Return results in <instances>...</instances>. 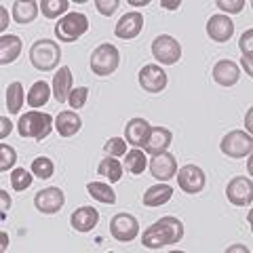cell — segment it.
I'll return each instance as SVG.
<instances>
[{
    "instance_id": "ffe728a7",
    "label": "cell",
    "mask_w": 253,
    "mask_h": 253,
    "mask_svg": "<svg viewBox=\"0 0 253 253\" xmlns=\"http://www.w3.org/2000/svg\"><path fill=\"white\" fill-rule=\"evenodd\" d=\"M70 93H72V72L68 66H61L59 72L53 76V95L59 104H63L68 101Z\"/></svg>"
},
{
    "instance_id": "8fae6325",
    "label": "cell",
    "mask_w": 253,
    "mask_h": 253,
    "mask_svg": "<svg viewBox=\"0 0 253 253\" xmlns=\"http://www.w3.org/2000/svg\"><path fill=\"white\" fill-rule=\"evenodd\" d=\"M63 203H66V194H63V190H59V188H44L34 199L36 209L41 213H46V215L57 213L63 207Z\"/></svg>"
},
{
    "instance_id": "2e32d148",
    "label": "cell",
    "mask_w": 253,
    "mask_h": 253,
    "mask_svg": "<svg viewBox=\"0 0 253 253\" xmlns=\"http://www.w3.org/2000/svg\"><path fill=\"white\" fill-rule=\"evenodd\" d=\"M207 34L215 42H228L234 34V23L226 15H213L207 21Z\"/></svg>"
},
{
    "instance_id": "484cf974",
    "label": "cell",
    "mask_w": 253,
    "mask_h": 253,
    "mask_svg": "<svg viewBox=\"0 0 253 253\" xmlns=\"http://www.w3.org/2000/svg\"><path fill=\"white\" fill-rule=\"evenodd\" d=\"M125 167L129 173L133 175H141L148 167V158H146V152H141L139 148H133L126 152V158H125Z\"/></svg>"
},
{
    "instance_id": "ac0fdd59",
    "label": "cell",
    "mask_w": 253,
    "mask_h": 253,
    "mask_svg": "<svg viewBox=\"0 0 253 253\" xmlns=\"http://www.w3.org/2000/svg\"><path fill=\"white\" fill-rule=\"evenodd\" d=\"M97 221H99V213L95 207H81L70 217V224H72V228L78 232H91L93 228L97 226Z\"/></svg>"
},
{
    "instance_id": "5b68a950",
    "label": "cell",
    "mask_w": 253,
    "mask_h": 253,
    "mask_svg": "<svg viewBox=\"0 0 253 253\" xmlns=\"http://www.w3.org/2000/svg\"><path fill=\"white\" fill-rule=\"evenodd\" d=\"M118 63H121V53L114 44L104 42L91 55V70L95 76H110L116 72Z\"/></svg>"
},
{
    "instance_id": "7c38bea8",
    "label": "cell",
    "mask_w": 253,
    "mask_h": 253,
    "mask_svg": "<svg viewBox=\"0 0 253 253\" xmlns=\"http://www.w3.org/2000/svg\"><path fill=\"white\" fill-rule=\"evenodd\" d=\"M139 84L148 93H161L167 86V74L161 70V66L150 63L139 70Z\"/></svg>"
},
{
    "instance_id": "7a4b0ae2",
    "label": "cell",
    "mask_w": 253,
    "mask_h": 253,
    "mask_svg": "<svg viewBox=\"0 0 253 253\" xmlns=\"http://www.w3.org/2000/svg\"><path fill=\"white\" fill-rule=\"evenodd\" d=\"M61 59V49L55 41H49V38H41L32 44L30 49V61L32 66L41 72H49V70H55L59 66Z\"/></svg>"
},
{
    "instance_id": "f6af8a7d",
    "label": "cell",
    "mask_w": 253,
    "mask_h": 253,
    "mask_svg": "<svg viewBox=\"0 0 253 253\" xmlns=\"http://www.w3.org/2000/svg\"><path fill=\"white\" fill-rule=\"evenodd\" d=\"M2 251H6V234L2 232Z\"/></svg>"
},
{
    "instance_id": "836d02e7",
    "label": "cell",
    "mask_w": 253,
    "mask_h": 253,
    "mask_svg": "<svg viewBox=\"0 0 253 253\" xmlns=\"http://www.w3.org/2000/svg\"><path fill=\"white\" fill-rule=\"evenodd\" d=\"M104 152L108 156H123V154H126V139H121V137L108 139L104 144Z\"/></svg>"
},
{
    "instance_id": "4fadbf2b",
    "label": "cell",
    "mask_w": 253,
    "mask_h": 253,
    "mask_svg": "<svg viewBox=\"0 0 253 253\" xmlns=\"http://www.w3.org/2000/svg\"><path fill=\"white\" fill-rule=\"evenodd\" d=\"M150 173H152V177L158 181H169L171 177H175V173H177L175 156L169 152L156 154L152 161H150Z\"/></svg>"
},
{
    "instance_id": "52a82bcc",
    "label": "cell",
    "mask_w": 253,
    "mask_h": 253,
    "mask_svg": "<svg viewBox=\"0 0 253 253\" xmlns=\"http://www.w3.org/2000/svg\"><path fill=\"white\" fill-rule=\"evenodd\" d=\"M152 55L154 59H158L163 66H173L181 59V44L175 41L173 36H158L152 42Z\"/></svg>"
},
{
    "instance_id": "f546056e",
    "label": "cell",
    "mask_w": 253,
    "mask_h": 253,
    "mask_svg": "<svg viewBox=\"0 0 253 253\" xmlns=\"http://www.w3.org/2000/svg\"><path fill=\"white\" fill-rule=\"evenodd\" d=\"M70 9V2L68 0H42L41 2V11L46 19H55L59 17V15H63Z\"/></svg>"
},
{
    "instance_id": "1f68e13d",
    "label": "cell",
    "mask_w": 253,
    "mask_h": 253,
    "mask_svg": "<svg viewBox=\"0 0 253 253\" xmlns=\"http://www.w3.org/2000/svg\"><path fill=\"white\" fill-rule=\"evenodd\" d=\"M32 179H34V177H32L26 169H15L11 173V186H13V190H17V192L28 190L32 186Z\"/></svg>"
},
{
    "instance_id": "6da1fadb",
    "label": "cell",
    "mask_w": 253,
    "mask_h": 253,
    "mask_svg": "<svg viewBox=\"0 0 253 253\" xmlns=\"http://www.w3.org/2000/svg\"><path fill=\"white\" fill-rule=\"evenodd\" d=\"M181 239H184L181 221L173 215H167L154 221L150 228H146L144 236H141V245L148 249H163L167 245H177Z\"/></svg>"
},
{
    "instance_id": "8d00e7d4",
    "label": "cell",
    "mask_w": 253,
    "mask_h": 253,
    "mask_svg": "<svg viewBox=\"0 0 253 253\" xmlns=\"http://www.w3.org/2000/svg\"><path fill=\"white\" fill-rule=\"evenodd\" d=\"M217 9L224 13H241L245 9V0H217Z\"/></svg>"
},
{
    "instance_id": "4dcf8cb0",
    "label": "cell",
    "mask_w": 253,
    "mask_h": 253,
    "mask_svg": "<svg viewBox=\"0 0 253 253\" xmlns=\"http://www.w3.org/2000/svg\"><path fill=\"white\" fill-rule=\"evenodd\" d=\"M32 173H34L36 177H41V179H49L53 177V173H55V165L51 158H46V156H38L32 161Z\"/></svg>"
},
{
    "instance_id": "277c9868",
    "label": "cell",
    "mask_w": 253,
    "mask_h": 253,
    "mask_svg": "<svg viewBox=\"0 0 253 253\" xmlns=\"http://www.w3.org/2000/svg\"><path fill=\"white\" fill-rule=\"evenodd\" d=\"M89 30V19L84 13H68L57 21L55 26V36L59 38V42H76L84 32Z\"/></svg>"
},
{
    "instance_id": "d590c367",
    "label": "cell",
    "mask_w": 253,
    "mask_h": 253,
    "mask_svg": "<svg viewBox=\"0 0 253 253\" xmlns=\"http://www.w3.org/2000/svg\"><path fill=\"white\" fill-rule=\"evenodd\" d=\"M86 97H89V89L86 86H78V89H72V93H70L68 104L72 110H81L86 104Z\"/></svg>"
},
{
    "instance_id": "4316f807",
    "label": "cell",
    "mask_w": 253,
    "mask_h": 253,
    "mask_svg": "<svg viewBox=\"0 0 253 253\" xmlns=\"http://www.w3.org/2000/svg\"><path fill=\"white\" fill-rule=\"evenodd\" d=\"M23 101H26V95H23V86L19 81L11 83L6 86V108H9L11 114H17L23 108Z\"/></svg>"
},
{
    "instance_id": "9a60e30c",
    "label": "cell",
    "mask_w": 253,
    "mask_h": 253,
    "mask_svg": "<svg viewBox=\"0 0 253 253\" xmlns=\"http://www.w3.org/2000/svg\"><path fill=\"white\" fill-rule=\"evenodd\" d=\"M144 30V15L137 13V11H131L121 17V21L116 23L114 28V34L123 41H131V38L139 36V32Z\"/></svg>"
},
{
    "instance_id": "d6986e66",
    "label": "cell",
    "mask_w": 253,
    "mask_h": 253,
    "mask_svg": "<svg viewBox=\"0 0 253 253\" xmlns=\"http://www.w3.org/2000/svg\"><path fill=\"white\" fill-rule=\"evenodd\" d=\"M150 133V125L144 121V118H131L125 126V137L126 144L135 146V148H144V141Z\"/></svg>"
},
{
    "instance_id": "ab89813d",
    "label": "cell",
    "mask_w": 253,
    "mask_h": 253,
    "mask_svg": "<svg viewBox=\"0 0 253 253\" xmlns=\"http://www.w3.org/2000/svg\"><path fill=\"white\" fill-rule=\"evenodd\" d=\"M0 199H2V217H4V211L11 207V199H9V194H6L4 190H0Z\"/></svg>"
},
{
    "instance_id": "9c48e42d",
    "label": "cell",
    "mask_w": 253,
    "mask_h": 253,
    "mask_svg": "<svg viewBox=\"0 0 253 253\" xmlns=\"http://www.w3.org/2000/svg\"><path fill=\"white\" fill-rule=\"evenodd\" d=\"M226 196L236 207H249L253 201V181L249 177H232L226 186Z\"/></svg>"
},
{
    "instance_id": "cb8c5ba5",
    "label": "cell",
    "mask_w": 253,
    "mask_h": 253,
    "mask_svg": "<svg viewBox=\"0 0 253 253\" xmlns=\"http://www.w3.org/2000/svg\"><path fill=\"white\" fill-rule=\"evenodd\" d=\"M38 11H41V2H34V0H28V2H15L13 4V19L19 23V26H26L36 19Z\"/></svg>"
},
{
    "instance_id": "603a6c76",
    "label": "cell",
    "mask_w": 253,
    "mask_h": 253,
    "mask_svg": "<svg viewBox=\"0 0 253 253\" xmlns=\"http://www.w3.org/2000/svg\"><path fill=\"white\" fill-rule=\"evenodd\" d=\"M21 53V41L19 36H2L0 38V63L2 66H6V63H13L15 59L19 57Z\"/></svg>"
},
{
    "instance_id": "60d3db41",
    "label": "cell",
    "mask_w": 253,
    "mask_h": 253,
    "mask_svg": "<svg viewBox=\"0 0 253 253\" xmlns=\"http://www.w3.org/2000/svg\"><path fill=\"white\" fill-rule=\"evenodd\" d=\"M179 0H161V6H165V9H179Z\"/></svg>"
},
{
    "instance_id": "e0dca14e",
    "label": "cell",
    "mask_w": 253,
    "mask_h": 253,
    "mask_svg": "<svg viewBox=\"0 0 253 253\" xmlns=\"http://www.w3.org/2000/svg\"><path fill=\"white\" fill-rule=\"evenodd\" d=\"M241 72H239V66L230 59H221L213 66V81L221 86H232L239 83Z\"/></svg>"
},
{
    "instance_id": "f35d334b",
    "label": "cell",
    "mask_w": 253,
    "mask_h": 253,
    "mask_svg": "<svg viewBox=\"0 0 253 253\" xmlns=\"http://www.w3.org/2000/svg\"><path fill=\"white\" fill-rule=\"evenodd\" d=\"M11 129H13V125H11V121L6 116H0V137H6L11 133Z\"/></svg>"
},
{
    "instance_id": "7402d4cb",
    "label": "cell",
    "mask_w": 253,
    "mask_h": 253,
    "mask_svg": "<svg viewBox=\"0 0 253 253\" xmlns=\"http://www.w3.org/2000/svg\"><path fill=\"white\" fill-rule=\"evenodd\" d=\"M171 196H173V188L169 184H165V181H161V184H156V186L146 190L144 205L146 207H161V205L167 203Z\"/></svg>"
},
{
    "instance_id": "74e56055",
    "label": "cell",
    "mask_w": 253,
    "mask_h": 253,
    "mask_svg": "<svg viewBox=\"0 0 253 253\" xmlns=\"http://www.w3.org/2000/svg\"><path fill=\"white\" fill-rule=\"evenodd\" d=\"M118 0H95V6H97V11L101 13V15H106V17H110V15H112L116 9H118Z\"/></svg>"
},
{
    "instance_id": "7bdbcfd3",
    "label": "cell",
    "mask_w": 253,
    "mask_h": 253,
    "mask_svg": "<svg viewBox=\"0 0 253 253\" xmlns=\"http://www.w3.org/2000/svg\"><path fill=\"white\" fill-rule=\"evenodd\" d=\"M131 4L133 6H144V4H148V0H131Z\"/></svg>"
},
{
    "instance_id": "e575fe53",
    "label": "cell",
    "mask_w": 253,
    "mask_h": 253,
    "mask_svg": "<svg viewBox=\"0 0 253 253\" xmlns=\"http://www.w3.org/2000/svg\"><path fill=\"white\" fill-rule=\"evenodd\" d=\"M15 161H17V152L6 144L0 146V171H9L15 165Z\"/></svg>"
},
{
    "instance_id": "44dd1931",
    "label": "cell",
    "mask_w": 253,
    "mask_h": 253,
    "mask_svg": "<svg viewBox=\"0 0 253 253\" xmlns=\"http://www.w3.org/2000/svg\"><path fill=\"white\" fill-rule=\"evenodd\" d=\"M81 126H83L81 116H78L76 112H70V110H66V112H59V116L55 118V129H57V133L61 137L76 135V133L81 131Z\"/></svg>"
},
{
    "instance_id": "ee69618b",
    "label": "cell",
    "mask_w": 253,
    "mask_h": 253,
    "mask_svg": "<svg viewBox=\"0 0 253 253\" xmlns=\"http://www.w3.org/2000/svg\"><path fill=\"white\" fill-rule=\"evenodd\" d=\"M228 251H249V249H247V247H230Z\"/></svg>"
},
{
    "instance_id": "5bb4252c",
    "label": "cell",
    "mask_w": 253,
    "mask_h": 253,
    "mask_svg": "<svg viewBox=\"0 0 253 253\" xmlns=\"http://www.w3.org/2000/svg\"><path fill=\"white\" fill-rule=\"evenodd\" d=\"M171 141H173V133L169 129H165V126H150V133L144 141V152L152 154V156L167 152Z\"/></svg>"
},
{
    "instance_id": "f1b7e54d",
    "label": "cell",
    "mask_w": 253,
    "mask_h": 253,
    "mask_svg": "<svg viewBox=\"0 0 253 253\" xmlns=\"http://www.w3.org/2000/svg\"><path fill=\"white\" fill-rule=\"evenodd\" d=\"M97 173H99L101 177L110 179V184H114V181H118V179L123 177V165L118 163L116 158H112V156H106L104 161L99 163Z\"/></svg>"
},
{
    "instance_id": "83f0119b",
    "label": "cell",
    "mask_w": 253,
    "mask_h": 253,
    "mask_svg": "<svg viewBox=\"0 0 253 253\" xmlns=\"http://www.w3.org/2000/svg\"><path fill=\"white\" fill-rule=\"evenodd\" d=\"M86 190H89V194L93 196L95 201H99L104 205H114L116 203L114 190L110 188L108 184H104V181H91V184H86Z\"/></svg>"
},
{
    "instance_id": "3957f363",
    "label": "cell",
    "mask_w": 253,
    "mask_h": 253,
    "mask_svg": "<svg viewBox=\"0 0 253 253\" xmlns=\"http://www.w3.org/2000/svg\"><path fill=\"white\" fill-rule=\"evenodd\" d=\"M51 129H53V116L42 112H26L17 123L19 135L36 141H42L51 133Z\"/></svg>"
},
{
    "instance_id": "d6a6232c",
    "label": "cell",
    "mask_w": 253,
    "mask_h": 253,
    "mask_svg": "<svg viewBox=\"0 0 253 253\" xmlns=\"http://www.w3.org/2000/svg\"><path fill=\"white\" fill-rule=\"evenodd\" d=\"M251 38H253V30H247L241 36V51H243V66L247 68V74H251Z\"/></svg>"
},
{
    "instance_id": "b9f144b4",
    "label": "cell",
    "mask_w": 253,
    "mask_h": 253,
    "mask_svg": "<svg viewBox=\"0 0 253 253\" xmlns=\"http://www.w3.org/2000/svg\"><path fill=\"white\" fill-rule=\"evenodd\" d=\"M0 15H2V23H0V30H6V9H0Z\"/></svg>"
},
{
    "instance_id": "ba28073f",
    "label": "cell",
    "mask_w": 253,
    "mask_h": 253,
    "mask_svg": "<svg viewBox=\"0 0 253 253\" xmlns=\"http://www.w3.org/2000/svg\"><path fill=\"white\" fill-rule=\"evenodd\" d=\"M110 232L118 243H131L139 234V221L129 213H118L110 221Z\"/></svg>"
},
{
    "instance_id": "30bf717a",
    "label": "cell",
    "mask_w": 253,
    "mask_h": 253,
    "mask_svg": "<svg viewBox=\"0 0 253 253\" xmlns=\"http://www.w3.org/2000/svg\"><path fill=\"white\" fill-rule=\"evenodd\" d=\"M175 175H177L179 188L184 190L186 194H199L205 188V184H207L205 171L201 167H196V165H186V167H181Z\"/></svg>"
},
{
    "instance_id": "8992f818",
    "label": "cell",
    "mask_w": 253,
    "mask_h": 253,
    "mask_svg": "<svg viewBox=\"0 0 253 253\" xmlns=\"http://www.w3.org/2000/svg\"><path fill=\"white\" fill-rule=\"evenodd\" d=\"M219 148H221V152L230 158H245V156H251L253 152V139L245 131H230L221 139Z\"/></svg>"
},
{
    "instance_id": "d4e9b609",
    "label": "cell",
    "mask_w": 253,
    "mask_h": 253,
    "mask_svg": "<svg viewBox=\"0 0 253 253\" xmlns=\"http://www.w3.org/2000/svg\"><path fill=\"white\" fill-rule=\"evenodd\" d=\"M51 97V91H49V84L44 81H38L30 86L28 91V106L30 108H42L46 101Z\"/></svg>"
}]
</instances>
